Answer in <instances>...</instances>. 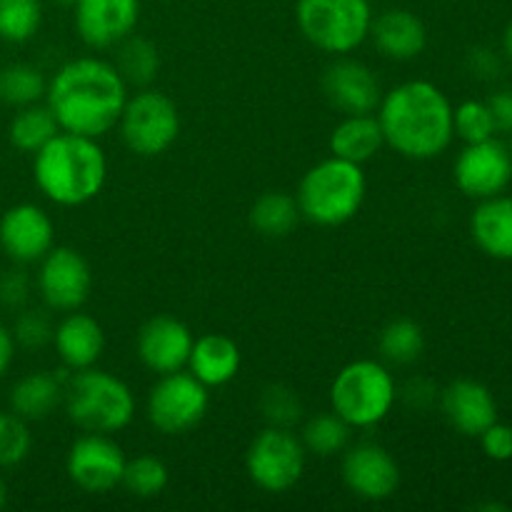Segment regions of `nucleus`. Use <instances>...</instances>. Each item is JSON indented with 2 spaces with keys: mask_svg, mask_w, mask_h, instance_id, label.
<instances>
[{
  "mask_svg": "<svg viewBox=\"0 0 512 512\" xmlns=\"http://www.w3.org/2000/svg\"><path fill=\"white\" fill-rule=\"evenodd\" d=\"M128 100V83L110 60L75 58L55 70L45 90L60 130L103 138L118 125Z\"/></svg>",
  "mask_w": 512,
  "mask_h": 512,
  "instance_id": "f257e3e1",
  "label": "nucleus"
},
{
  "mask_svg": "<svg viewBox=\"0 0 512 512\" xmlns=\"http://www.w3.org/2000/svg\"><path fill=\"white\" fill-rule=\"evenodd\" d=\"M378 123L385 145L410 160H430L453 140V108L428 80H408L380 98Z\"/></svg>",
  "mask_w": 512,
  "mask_h": 512,
  "instance_id": "f03ea898",
  "label": "nucleus"
},
{
  "mask_svg": "<svg viewBox=\"0 0 512 512\" xmlns=\"http://www.w3.org/2000/svg\"><path fill=\"white\" fill-rule=\"evenodd\" d=\"M33 178L40 193L55 205L78 208L100 195L108 178V160L98 138L60 130L35 153Z\"/></svg>",
  "mask_w": 512,
  "mask_h": 512,
  "instance_id": "7ed1b4c3",
  "label": "nucleus"
},
{
  "mask_svg": "<svg viewBox=\"0 0 512 512\" xmlns=\"http://www.w3.org/2000/svg\"><path fill=\"white\" fill-rule=\"evenodd\" d=\"M365 193L368 178L363 165L330 155L303 175L295 200L305 220L323 228H335L360 213Z\"/></svg>",
  "mask_w": 512,
  "mask_h": 512,
  "instance_id": "20e7f679",
  "label": "nucleus"
},
{
  "mask_svg": "<svg viewBox=\"0 0 512 512\" xmlns=\"http://www.w3.org/2000/svg\"><path fill=\"white\" fill-rule=\"evenodd\" d=\"M63 403L68 418L85 433H120L135 418V395L128 383L95 365L70 373Z\"/></svg>",
  "mask_w": 512,
  "mask_h": 512,
  "instance_id": "39448f33",
  "label": "nucleus"
},
{
  "mask_svg": "<svg viewBox=\"0 0 512 512\" xmlns=\"http://www.w3.org/2000/svg\"><path fill=\"white\" fill-rule=\"evenodd\" d=\"M398 383L378 360H353L335 375L330 405L350 428H375L398 403Z\"/></svg>",
  "mask_w": 512,
  "mask_h": 512,
  "instance_id": "423d86ee",
  "label": "nucleus"
},
{
  "mask_svg": "<svg viewBox=\"0 0 512 512\" xmlns=\"http://www.w3.org/2000/svg\"><path fill=\"white\" fill-rule=\"evenodd\" d=\"M370 0H298L295 20L310 45L328 55H350L370 38Z\"/></svg>",
  "mask_w": 512,
  "mask_h": 512,
  "instance_id": "0eeeda50",
  "label": "nucleus"
},
{
  "mask_svg": "<svg viewBox=\"0 0 512 512\" xmlns=\"http://www.w3.org/2000/svg\"><path fill=\"white\" fill-rule=\"evenodd\" d=\"M123 143L140 158L163 155L178 140L180 113L173 100L160 90L143 88L125 100L118 120Z\"/></svg>",
  "mask_w": 512,
  "mask_h": 512,
  "instance_id": "6e6552de",
  "label": "nucleus"
},
{
  "mask_svg": "<svg viewBox=\"0 0 512 512\" xmlns=\"http://www.w3.org/2000/svg\"><path fill=\"white\" fill-rule=\"evenodd\" d=\"M250 480L265 493H285L295 488L305 473V445L293 430L268 428L258 433L245 453Z\"/></svg>",
  "mask_w": 512,
  "mask_h": 512,
  "instance_id": "1a4fd4ad",
  "label": "nucleus"
},
{
  "mask_svg": "<svg viewBox=\"0 0 512 512\" xmlns=\"http://www.w3.org/2000/svg\"><path fill=\"white\" fill-rule=\"evenodd\" d=\"M210 393L195 375L175 370L158 375L148 393V420L165 435H183L205 418Z\"/></svg>",
  "mask_w": 512,
  "mask_h": 512,
  "instance_id": "9d476101",
  "label": "nucleus"
},
{
  "mask_svg": "<svg viewBox=\"0 0 512 512\" xmlns=\"http://www.w3.org/2000/svg\"><path fill=\"white\" fill-rule=\"evenodd\" d=\"M125 453L110 435L85 433L75 440L65 458V470L75 488L90 495H105L123 480Z\"/></svg>",
  "mask_w": 512,
  "mask_h": 512,
  "instance_id": "9b49d317",
  "label": "nucleus"
},
{
  "mask_svg": "<svg viewBox=\"0 0 512 512\" xmlns=\"http://www.w3.org/2000/svg\"><path fill=\"white\" fill-rule=\"evenodd\" d=\"M93 288V273L88 260L75 248H50L40 260L38 290L43 303L58 313H73L83 308Z\"/></svg>",
  "mask_w": 512,
  "mask_h": 512,
  "instance_id": "f8f14e48",
  "label": "nucleus"
},
{
  "mask_svg": "<svg viewBox=\"0 0 512 512\" xmlns=\"http://www.w3.org/2000/svg\"><path fill=\"white\" fill-rule=\"evenodd\" d=\"M343 483L355 498L368 503H383L400 488V465L383 445L358 443L348 445L343 455Z\"/></svg>",
  "mask_w": 512,
  "mask_h": 512,
  "instance_id": "ddd939ff",
  "label": "nucleus"
},
{
  "mask_svg": "<svg viewBox=\"0 0 512 512\" xmlns=\"http://www.w3.org/2000/svg\"><path fill=\"white\" fill-rule=\"evenodd\" d=\"M323 93L328 103L343 115L375 113L383 98L378 75L370 70V65L350 55H338L325 68Z\"/></svg>",
  "mask_w": 512,
  "mask_h": 512,
  "instance_id": "4468645a",
  "label": "nucleus"
},
{
  "mask_svg": "<svg viewBox=\"0 0 512 512\" xmlns=\"http://www.w3.org/2000/svg\"><path fill=\"white\" fill-rule=\"evenodd\" d=\"M55 245L50 215L33 203H20L0 218V248L20 265L40 263Z\"/></svg>",
  "mask_w": 512,
  "mask_h": 512,
  "instance_id": "2eb2a0df",
  "label": "nucleus"
},
{
  "mask_svg": "<svg viewBox=\"0 0 512 512\" xmlns=\"http://www.w3.org/2000/svg\"><path fill=\"white\" fill-rule=\"evenodd\" d=\"M75 30L95 50L115 48L140 20V0H75Z\"/></svg>",
  "mask_w": 512,
  "mask_h": 512,
  "instance_id": "dca6fc26",
  "label": "nucleus"
},
{
  "mask_svg": "<svg viewBox=\"0 0 512 512\" xmlns=\"http://www.w3.org/2000/svg\"><path fill=\"white\" fill-rule=\"evenodd\" d=\"M193 343L195 338L188 325L170 315H158L140 328L135 350L150 373L168 375L188 365Z\"/></svg>",
  "mask_w": 512,
  "mask_h": 512,
  "instance_id": "f3484780",
  "label": "nucleus"
},
{
  "mask_svg": "<svg viewBox=\"0 0 512 512\" xmlns=\"http://www.w3.org/2000/svg\"><path fill=\"white\" fill-rule=\"evenodd\" d=\"M512 178L508 150L493 138L483 143H468L455 163V183L473 198H493Z\"/></svg>",
  "mask_w": 512,
  "mask_h": 512,
  "instance_id": "a211bd4d",
  "label": "nucleus"
},
{
  "mask_svg": "<svg viewBox=\"0 0 512 512\" xmlns=\"http://www.w3.org/2000/svg\"><path fill=\"white\" fill-rule=\"evenodd\" d=\"M53 345L60 363L68 370L93 368L105 350L103 325L80 310L65 313V318L55 325Z\"/></svg>",
  "mask_w": 512,
  "mask_h": 512,
  "instance_id": "6ab92c4d",
  "label": "nucleus"
},
{
  "mask_svg": "<svg viewBox=\"0 0 512 512\" xmlns=\"http://www.w3.org/2000/svg\"><path fill=\"white\" fill-rule=\"evenodd\" d=\"M443 413L463 435H480L498 420V408L485 385L475 380H455L443 393Z\"/></svg>",
  "mask_w": 512,
  "mask_h": 512,
  "instance_id": "aec40b11",
  "label": "nucleus"
},
{
  "mask_svg": "<svg viewBox=\"0 0 512 512\" xmlns=\"http://www.w3.org/2000/svg\"><path fill=\"white\" fill-rule=\"evenodd\" d=\"M370 38H373L375 48L390 60L418 58L425 50V43H428L423 20L403 8L385 10L378 18H373Z\"/></svg>",
  "mask_w": 512,
  "mask_h": 512,
  "instance_id": "412c9836",
  "label": "nucleus"
},
{
  "mask_svg": "<svg viewBox=\"0 0 512 512\" xmlns=\"http://www.w3.org/2000/svg\"><path fill=\"white\" fill-rule=\"evenodd\" d=\"M240 363H243V355H240L238 343L233 338L220 333H208L200 335L193 343L185 368L205 388H223L240 373Z\"/></svg>",
  "mask_w": 512,
  "mask_h": 512,
  "instance_id": "4be33fe9",
  "label": "nucleus"
},
{
  "mask_svg": "<svg viewBox=\"0 0 512 512\" xmlns=\"http://www.w3.org/2000/svg\"><path fill=\"white\" fill-rule=\"evenodd\" d=\"M60 375L53 373H30L20 378L10 390V410L23 420H43L63 403L65 383L73 370L63 368Z\"/></svg>",
  "mask_w": 512,
  "mask_h": 512,
  "instance_id": "5701e85b",
  "label": "nucleus"
},
{
  "mask_svg": "<svg viewBox=\"0 0 512 512\" xmlns=\"http://www.w3.org/2000/svg\"><path fill=\"white\" fill-rule=\"evenodd\" d=\"M385 138L378 123V115H343L330 133V153L350 163H368L383 150Z\"/></svg>",
  "mask_w": 512,
  "mask_h": 512,
  "instance_id": "b1692460",
  "label": "nucleus"
},
{
  "mask_svg": "<svg viewBox=\"0 0 512 512\" xmlns=\"http://www.w3.org/2000/svg\"><path fill=\"white\" fill-rule=\"evenodd\" d=\"M473 238L493 258H512V198H485L473 215Z\"/></svg>",
  "mask_w": 512,
  "mask_h": 512,
  "instance_id": "393cba45",
  "label": "nucleus"
},
{
  "mask_svg": "<svg viewBox=\"0 0 512 512\" xmlns=\"http://www.w3.org/2000/svg\"><path fill=\"white\" fill-rule=\"evenodd\" d=\"M60 133V125L55 120L53 110L45 103H33L18 108L15 118L10 120L8 138L15 150L20 153H38L40 148L50 143Z\"/></svg>",
  "mask_w": 512,
  "mask_h": 512,
  "instance_id": "a878e982",
  "label": "nucleus"
},
{
  "mask_svg": "<svg viewBox=\"0 0 512 512\" xmlns=\"http://www.w3.org/2000/svg\"><path fill=\"white\" fill-rule=\"evenodd\" d=\"M303 218L298 200L283 190H268L250 208V225L265 238H285Z\"/></svg>",
  "mask_w": 512,
  "mask_h": 512,
  "instance_id": "bb28decb",
  "label": "nucleus"
},
{
  "mask_svg": "<svg viewBox=\"0 0 512 512\" xmlns=\"http://www.w3.org/2000/svg\"><path fill=\"white\" fill-rule=\"evenodd\" d=\"M113 65L118 68V73L123 75V80L128 85L148 88L158 78L160 53L148 38H140V35L130 33L128 38L115 45Z\"/></svg>",
  "mask_w": 512,
  "mask_h": 512,
  "instance_id": "cd10ccee",
  "label": "nucleus"
},
{
  "mask_svg": "<svg viewBox=\"0 0 512 512\" xmlns=\"http://www.w3.org/2000/svg\"><path fill=\"white\" fill-rule=\"evenodd\" d=\"M48 90V80L35 65L10 63L0 68V103L10 108H25V105L40 103Z\"/></svg>",
  "mask_w": 512,
  "mask_h": 512,
  "instance_id": "c85d7f7f",
  "label": "nucleus"
},
{
  "mask_svg": "<svg viewBox=\"0 0 512 512\" xmlns=\"http://www.w3.org/2000/svg\"><path fill=\"white\" fill-rule=\"evenodd\" d=\"M350 435H353V428L330 410V413L310 418L300 440L305 445V453H313L318 458H333V455L345 453V448L350 445Z\"/></svg>",
  "mask_w": 512,
  "mask_h": 512,
  "instance_id": "c756f323",
  "label": "nucleus"
},
{
  "mask_svg": "<svg viewBox=\"0 0 512 512\" xmlns=\"http://www.w3.org/2000/svg\"><path fill=\"white\" fill-rule=\"evenodd\" d=\"M380 355L390 365H413L425 350V335L415 320L398 318L380 333Z\"/></svg>",
  "mask_w": 512,
  "mask_h": 512,
  "instance_id": "7c9ffc66",
  "label": "nucleus"
},
{
  "mask_svg": "<svg viewBox=\"0 0 512 512\" xmlns=\"http://www.w3.org/2000/svg\"><path fill=\"white\" fill-rule=\"evenodd\" d=\"M168 465L163 463L160 458L155 455H138L133 460H125V468H123V485L130 495L135 498H158L165 488H168Z\"/></svg>",
  "mask_w": 512,
  "mask_h": 512,
  "instance_id": "2f4dec72",
  "label": "nucleus"
},
{
  "mask_svg": "<svg viewBox=\"0 0 512 512\" xmlns=\"http://www.w3.org/2000/svg\"><path fill=\"white\" fill-rule=\"evenodd\" d=\"M43 23L40 0H0V40L25 43L33 38Z\"/></svg>",
  "mask_w": 512,
  "mask_h": 512,
  "instance_id": "473e14b6",
  "label": "nucleus"
},
{
  "mask_svg": "<svg viewBox=\"0 0 512 512\" xmlns=\"http://www.w3.org/2000/svg\"><path fill=\"white\" fill-rule=\"evenodd\" d=\"M258 405L263 418L273 428L293 430V425H298L300 418H303V403H300L298 393L288 385H268L260 395Z\"/></svg>",
  "mask_w": 512,
  "mask_h": 512,
  "instance_id": "72a5a7b5",
  "label": "nucleus"
},
{
  "mask_svg": "<svg viewBox=\"0 0 512 512\" xmlns=\"http://www.w3.org/2000/svg\"><path fill=\"white\" fill-rule=\"evenodd\" d=\"M33 448V435H30L28 420L20 415L0 413V468H13L28 458Z\"/></svg>",
  "mask_w": 512,
  "mask_h": 512,
  "instance_id": "f704fd0d",
  "label": "nucleus"
},
{
  "mask_svg": "<svg viewBox=\"0 0 512 512\" xmlns=\"http://www.w3.org/2000/svg\"><path fill=\"white\" fill-rule=\"evenodd\" d=\"M453 128L465 143H483V140L493 138L495 123L490 108L478 100H468L453 110Z\"/></svg>",
  "mask_w": 512,
  "mask_h": 512,
  "instance_id": "c9c22d12",
  "label": "nucleus"
},
{
  "mask_svg": "<svg viewBox=\"0 0 512 512\" xmlns=\"http://www.w3.org/2000/svg\"><path fill=\"white\" fill-rule=\"evenodd\" d=\"M53 323L45 313L40 310H23L15 320V328H13V338L15 345H23V348H43L53 340Z\"/></svg>",
  "mask_w": 512,
  "mask_h": 512,
  "instance_id": "e433bc0d",
  "label": "nucleus"
},
{
  "mask_svg": "<svg viewBox=\"0 0 512 512\" xmlns=\"http://www.w3.org/2000/svg\"><path fill=\"white\" fill-rule=\"evenodd\" d=\"M30 298V278L23 270L13 268L0 275V305L23 308Z\"/></svg>",
  "mask_w": 512,
  "mask_h": 512,
  "instance_id": "4c0bfd02",
  "label": "nucleus"
},
{
  "mask_svg": "<svg viewBox=\"0 0 512 512\" xmlns=\"http://www.w3.org/2000/svg\"><path fill=\"white\" fill-rule=\"evenodd\" d=\"M483 438V450L493 460H510L512 458V428L508 425L493 423L480 433Z\"/></svg>",
  "mask_w": 512,
  "mask_h": 512,
  "instance_id": "58836bf2",
  "label": "nucleus"
},
{
  "mask_svg": "<svg viewBox=\"0 0 512 512\" xmlns=\"http://www.w3.org/2000/svg\"><path fill=\"white\" fill-rule=\"evenodd\" d=\"M488 108L490 115H493L495 130H512V90L493 95Z\"/></svg>",
  "mask_w": 512,
  "mask_h": 512,
  "instance_id": "ea45409f",
  "label": "nucleus"
},
{
  "mask_svg": "<svg viewBox=\"0 0 512 512\" xmlns=\"http://www.w3.org/2000/svg\"><path fill=\"white\" fill-rule=\"evenodd\" d=\"M13 358H15L13 330H8L3 323H0V378H3V375L8 373V368H10V363H13Z\"/></svg>",
  "mask_w": 512,
  "mask_h": 512,
  "instance_id": "a19ab883",
  "label": "nucleus"
},
{
  "mask_svg": "<svg viewBox=\"0 0 512 512\" xmlns=\"http://www.w3.org/2000/svg\"><path fill=\"white\" fill-rule=\"evenodd\" d=\"M473 68L480 75H490L498 65H495V58L490 55V50H473Z\"/></svg>",
  "mask_w": 512,
  "mask_h": 512,
  "instance_id": "79ce46f5",
  "label": "nucleus"
},
{
  "mask_svg": "<svg viewBox=\"0 0 512 512\" xmlns=\"http://www.w3.org/2000/svg\"><path fill=\"white\" fill-rule=\"evenodd\" d=\"M5 503H8V488H5L3 478H0V510L5 508Z\"/></svg>",
  "mask_w": 512,
  "mask_h": 512,
  "instance_id": "37998d69",
  "label": "nucleus"
},
{
  "mask_svg": "<svg viewBox=\"0 0 512 512\" xmlns=\"http://www.w3.org/2000/svg\"><path fill=\"white\" fill-rule=\"evenodd\" d=\"M505 50H508L510 60H512V25L508 30H505Z\"/></svg>",
  "mask_w": 512,
  "mask_h": 512,
  "instance_id": "c03bdc74",
  "label": "nucleus"
},
{
  "mask_svg": "<svg viewBox=\"0 0 512 512\" xmlns=\"http://www.w3.org/2000/svg\"><path fill=\"white\" fill-rule=\"evenodd\" d=\"M60 3H65V5H73L75 0H60Z\"/></svg>",
  "mask_w": 512,
  "mask_h": 512,
  "instance_id": "a18cd8bd",
  "label": "nucleus"
}]
</instances>
